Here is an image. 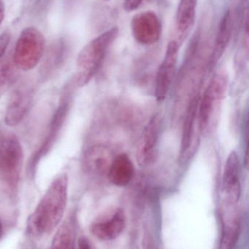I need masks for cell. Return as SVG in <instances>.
<instances>
[{"label": "cell", "instance_id": "277c9868", "mask_svg": "<svg viewBox=\"0 0 249 249\" xmlns=\"http://www.w3.org/2000/svg\"><path fill=\"white\" fill-rule=\"evenodd\" d=\"M45 51V38L38 29L29 27L21 31L14 53V64L21 71L34 69L40 63Z\"/></svg>", "mask_w": 249, "mask_h": 249}, {"label": "cell", "instance_id": "ffe728a7", "mask_svg": "<svg viewBox=\"0 0 249 249\" xmlns=\"http://www.w3.org/2000/svg\"><path fill=\"white\" fill-rule=\"evenodd\" d=\"M67 45L65 42L60 40L55 43L52 48L50 52L48 53L45 60L43 68H44L46 72L49 71H53V70L59 68L63 63L65 57L67 55Z\"/></svg>", "mask_w": 249, "mask_h": 249}, {"label": "cell", "instance_id": "30bf717a", "mask_svg": "<svg viewBox=\"0 0 249 249\" xmlns=\"http://www.w3.org/2000/svg\"><path fill=\"white\" fill-rule=\"evenodd\" d=\"M126 217L123 210L117 209L109 217L94 221L90 227L91 234L103 241L117 238L125 229Z\"/></svg>", "mask_w": 249, "mask_h": 249}, {"label": "cell", "instance_id": "ba28073f", "mask_svg": "<svg viewBox=\"0 0 249 249\" xmlns=\"http://www.w3.org/2000/svg\"><path fill=\"white\" fill-rule=\"evenodd\" d=\"M178 44L176 40L167 45L162 62L157 71L155 81V96L158 101H163L167 97L177 69Z\"/></svg>", "mask_w": 249, "mask_h": 249}, {"label": "cell", "instance_id": "6da1fadb", "mask_svg": "<svg viewBox=\"0 0 249 249\" xmlns=\"http://www.w3.org/2000/svg\"><path fill=\"white\" fill-rule=\"evenodd\" d=\"M68 184L66 173L59 175L51 183L27 220V232L32 237L41 238L58 227L68 205Z\"/></svg>", "mask_w": 249, "mask_h": 249}, {"label": "cell", "instance_id": "9c48e42d", "mask_svg": "<svg viewBox=\"0 0 249 249\" xmlns=\"http://www.w3.org/2000/svg\"><path fill=\"white\" fill-rule=\"evenodd\" d=\"M161 119L155 115L145 126L137 148V160L141 166L154 162L156 157V146L160 136Z\"/></svg>", "mask_w": 249, "mask_h": 249}, {"label": "cell", "instance_id": "44dd1931", "mask_svg": "<svg viewBox=\"0 0 249 249\" xmlns=\"http://www.w3.org/2000/svg\"><path fill=\"white\" fill-rule=\"evenodd\" d=\"M15 68L13 57L5 56L0 59V93L12 84L15 76Z\"/></svg>", "mask_w": 249, "mask_h": 249}, {"label": "cell", "instance_id": "cb8c5ba5", "mask_svg": "<svg viewBox=\"0 0 249 249\" xmlns=\"http://www.w3.org/2000/svg\"><path fill=\"white\" fill-rule=\"evenodd\" d=\"M78 244L81 249H90L92 248L89 240L86 237H81L80 238H78Z\"/></svg>", "mask_w": 249, "mask_h": 249}, {"label": "cell", "instance_id": "2e32d148", "mask_svg": "<svg viewBox=\"0 0 249 249\" xmlns=\"http://www.w3.org/2000/svg\"><path fill=\"white\" fill-rule=\"evenodd\" d=\"M226 202L225 208L222 214V234H221L220 248L230 249L237 243L240 234V220L234 205Z\"/></svg>", "mask_w": 249, "mask_h": 249}, {"label": "cell", "instance_id": "3957f363", "mask_svg": "<svg viewBox=\"0 0 249 249\" xmlns=\"http://www.w3.org/2000/svg\"><path fill=\"white\" fill-rule=\"evenodd\" d=\"M24 164V151L18 137L0 131V176L12 193L17 190Z\"/></svg>", "mask_w": 249, "mask_h": 249}, {"label": "cell", "instance_id": "7a4b0ae2", "mask_svg": "<svg viewBox=\"0 0 249 249\" xmlns=\"http://www.w3.org/2000/svg\"><path fill=\"white\" fill-rule=\"evenodd\" d=\"M119 33V27H113L89 42L81 49L77 59L76 75L73 79L76 87H82L88 84L100 71Z\"/></svg>", "mask_w": 249, "mask_h": 249}, {"label": "cell", "instance_id": "4316f807", "mask_svg": "<svg viewBox=\"0 0 249 249\" xmlns=\"http://www.w3.org/2000/svg\"><path fill=\"white\" fill-rule=\"evenodd\" d=\"M103 1H109V0H103Z\"/></svg>", "mask_w": 249, "mask_h": 249}, {"label": "cell", "instance_id": "603a6c76", "mask_svg": "<svg viewBox=\"0 0 249 249\" xmlns=\"http://www.w3.org/2000/svg\"><path fill=\"white\" fill-rule=\"evenodd\" d=\"M11 35L9 32H5L0 36V59L3 58L8 46L11 43Z\"/></svg>", "mask_w": 249, "mask_h": 249}, {"label": "cell", "instance_id": "7c38bea8", "mask_svg": "<svg viewBox=\"0 0 249 249\" xmlns=\"http://www.w3.org/2000/svg\"><path fill=\"white\" fill-rule=\"evenodd\" d=\"M223 191L225 201L236 204L240 196V164L235 151H231L227 158L223 174Z\"/></svg>", "mask_w": 249, "mask_h": 249}, {"label": "cell", "instance_id": "d6986e66", "mask_svg": "<svg viewBox=\"0 0 249 249\" xmlns=\"http://www.w3.org/2000/svg\"><path fill=\"white\" fill-rule=\"evenodd\" d=\"M198 103H199V100H198L197 97L194 98L191 101L190 104L188 107L187 111H186L184 124H183V135H182V153H184L185 151H187L188 148L190 146Z\"/></svg>", "mask_w": 249, "mask_h": 249}, {"label": "cell", "instance_id": "7402d4cb", "mask_svg": "<svg viewBox=\"0 0 249 249\" xmlns=\"http://www.w3.org/2000/svg\"><path fill=\"white\" fill-rule=\"evenodd\" d=\"M149 1L150 0H124L123 8L126 12H133Z\"/></svg>", "mask_w": 249, "mask_h": 249}, {"label": "cell", "instance_id": "484cf974", "mask_svg": "<svg viewBox=\"0 0 249 249\" xmlns=\"http://www.w3.org/2000/svg\"><path fill=\"white\" fill-rule=\"evenodd\" d=\"M3 234V227H2V222L0 221V239L2 238Z\"/></svg>", "mask_w": 249, "mask_h": 249}, {"label": "cell", "instance_id": "8fae6325", "mask_svg": "<svg viewBox=\"0 0 249 249\" xmlns=\"http://www.w3.org/2000/svg\"><path fill=\"white\" fill-rule=\"evenodd\" d=\"M114 159L111 150L104 145H94L86 151L83 165L86 171L96 176H107Z\"/></svg>", "mask_w": 249, "mask_h": 249}, {"label": "cell", "instance_id": "4fadbf2b", "mask_svg": "<svg viewBox=\"0 0 249 249\" xmlns=\"http://www.w3.org/2000/svg\"><path fill=\"white\" fill-rule=\"evenodd\" d=\"M32 101V92L26 88L16 89L11 94L7 106L5 121L10 126L18 125L28 112Z\"/></svg>", "mask_w": 249, "mask_h": 249}, {"label": "cell", "instance_id": "8992f818", "mask_svg": "<svg viewBox=\"0 0 249 249\" xmlns=\"http://www.w3.org/2000/svg\"><path fill=\"white\" fill-rule=\"evenodd\" d=\"M71 94V89L70 88H67L62 100H61L60 104L53 115L47 137L41 146L32 157L31 160L29 162L28 170L30 174L34 173L40 160L50 151L56 141V138L62 129V126H63L65 119L68 116V112H69Z\"/></svg>", "mask_w": 249, "mask_h": 249}, {"label": "cell", "instance_id": "52a82bcc", "mask_svg": "<svg viewBox=\"0 0 249 249\" xmlns=\"http://www.w3.org/2000/svg\"><path fill=\"white\" fill-rule=\"evenodd\" d=\"M130 26L135 41L142 46L155 44L161 37V22L154 11L135 14L131 20Z\"/></svg>", "mask_w": 249, "mask_h": 249}, {"label": "cell", "instance_id": "9a60e30c", "mask_svg": "<svg viewBox=\"0 0 249 249\" xmlns=\"http://www.w3.org/2000/svg\"><path fill=\"white\" fill-rule=\"evenodd\" d=\"M197 0H180L176 14V41L179 45L183 43L193 27L196 18Z\"/></svg>", "mask_w": 249, "mask_h": 249}, {"label": "cell", "instance_id": "d4e9b609", "mask_svg": "<svg viewBox=\"0 0 249 249\" xmlns=\"http://www.w3.org/2000/svg\"><path fill=\"white\" fill-rule=\"evenodd\" d=\"M5 15V7L3 0H0V26L2 24Z\"/></svg>", "mask_w": 249, "mask_h": 249}, {"label": "cell", "instance_id": "5bb4252c", "mask_svg": "<svg viewBox=\"0 0 249 249\" xmlns=\"http://www.w3.org/2000/svg\"><path fill=\"white\" fill-rule=\"evenodd\" d=\"M233 27H234V18H233L232 11L228 9L224 13L218 24L215 43L210 57L209 65H208L209 70H212L224 55L231 40Z\"/></svg>", "mask_w": 249, "mask_h": 249}, {"label": "cell", "instance_id": "ac0fdd59", "mask_svg": "<svg viewBox=\"0 0 249 249\" xmlns=\"http://www.w3.org/2000/svg\"><path fill=\"white\" fill-rule=\"evenodd\" d=\"M76 219L73 215L68 217L59 227L52 241L54 249H72L76 241Z\"/></svg>", "mask_w": 249, "mask_h": 249}, {"label": "cell", "instance_id": "5b68a950", "mask_svg": "<svg viewBox=\"0 0 249 249\" xmlns=\"http://www.w3.org/2000/svg\"><path fill=\"white\" fill-rule=\"evenodd\" d=\"M228 86V75L219 71L213 77L207 87L199 110V126L203 132H208L213 124L215 115L218 113L221 102L225 97Z\"/></svg>", "mask_w": 249, "mask_h": 249}, {"label": "cell", "instance_id": "e0dca14e", "mask_svg": "<svg viewBox=\"0 0 249 249\" xmlns=\"http://www.w3.org/2000/svg\"><path fill=\"white\" fill-rule=\"evenodd\" d=\"M135 176V167L127 154H122L113 159L107 176L115 186H127Z\"/></svg>", "mask_w": 249, "mask_h": 249}]
</instances>
